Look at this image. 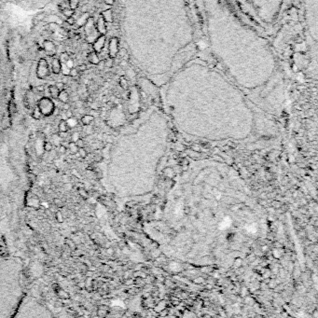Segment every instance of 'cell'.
I'll return each instance as SVG.
<instances>
[{"label": "cell", "instance_id": "obj_12", "mask_svg": "<svg viewBox=\"0 0 318 318\" xmlns=\"http://www.w3.org/2000/svg\"><path fill=\"white\" fill-rule=\"evenodd\" d=\"M94 120V117L91 114H86V115H83L80 118V122L82 125L84 126H89L91 125Z\"/></svg>", "mask_w": 318, "mask_h": 318}, {"label": "cell", "instance_id": "obj_17", "mask_svg": "<svg viewBox=\"0 0 318 318\" xmlns=\"http://www.w3.org/2000/svg\"><path fill=\"white\" fill-rule=\"evenodd\" d=\"M109 312V308L108 306H105V305H100L99 307H98V311H97V313L99 316H105L107 314V313Z\"/></svg>", "mask_w": 318, "mask_h": 318}, {"label": "cell", "instance_id": "obj_14", "mask_svg": "<svg viewBox=\"0 0 318 318\" xmlns=\"http://www.w3.org/2000/svg\"><path fill=\"white\" fill-rule=\"evenodd\" d=\"M48 91H49V94L51 98H53V99H57L60 91L58 90V88L55 85H50L48 87Z\"/></svg>", "mask_w": 318, "mask_h": 318}, {"label": "cell", "instance_id": "obj_5", "mask_svg": "<svg viewBox=\"0 0 318 318\" xmlns=\"http://www.w3.org/2000/svg\"><path fill=\"white\" fill-rule=\"evenodd\" d=\"M118 41L116 37H112L110 40H109V44H108V54L109 57L111 58H115L117 56V53L118 50Z\"/></svg>", "mask_w": 318, "mask_h": 318}, {"label": "cell", "instance_id": "obj_10", "mask_svg": "<svg viewBox=\"0 0 318 318\" xmlns=\"http://www.w3.org/2000/svg\"><path fill=\"white\" fill-rule=\"evenodd\" d=\"M87 60L88 62H89L90 63L92 64H94V65H97L98 63H100V58H99V55H98V53L95 52L94 50L91 51L88 53L87 55Z\"/></svg>", "mask_w": 318, "mask_h": 318}, {"label": "cell", "instance_id": "obj_19", "mask_svg": "<svg viewBox=\"0 0 318 318\" xmlns=\"http://www.w3.org/2000/svg\"><path fill=\"white\" fill-rule=\"evenodd\" d=\"M67 125H68L69 129L75 128L76 125H78V120H76V118L74 116H72L70 118H67Z\"/></svg>", "mask_w": 318, "mask_h": 318}, {"label": "cell", "instance_id": "obj_6", "mask_svg": "<svg viewBox=\"0 0 318 318\" xmlns=\"http://www.w3.org/2000/svg\"><path fill=\"white\" fill-rule=\"evenodd\" d=\"M90 17H91V16H90V14L88 13V12H83L80 16H79L78 19H76V20L75 21L74 26H75L76 29L83 27V26L85 25V24L87 23L88 19H89Z\"/></svg>", "mask_w": 318, "mask_h": 318}, {"label": "cell", "instance_id": "obj_21", "mask_svg": "<svg viewBox=\"0 0 318 318\" xmlns=\"http://www.w3.org/2000/svg\"><path fill=\"white\" fill-rule=\"evenodd\" d=\"M64 244L67 245L68 246V248L71 249V250H76V245L75 244L74 241L72 239H70V238H65L64 239Z\"/></svg>", "mask_w": 318, "mask_h": 318}, {"label": "cell", "instance_id": "obj_2", "mask_svg": "<svg viewBox=\"0 0 318 318\" xmlns=\"http://www.w3.org/2000/svg\"><path fill=\"white\" fill-rule=\"evenodd\" d=\"M37 76L40 80H46L50 76V65L45 58L38 60L37 65Z\"/></svg>", "mask_w": 318, "mask_h": 318}, {"label": "cell", "instance_id": "obj_27", "mask_svg": "<svg viewBox=\"0 0 318 318\" xmlns=\"http://www.w3.org/2000/svg\"><path fill=\"white\" fill-rule=\"evenodd\" d=\"M76 154H78V155H79L80 158H82V159H85V158H87V156H88L87 150H86L84 148H79V151H78V153H76Z\"/></svg>", "mask_w": 318, "mask_h": 318}, {"label": "cell", "instance_id": "obj_7", "mask_svg": "<svg viewBox=\"0 0 318 318\" xmlns=\"http://www.w3.org/2000/svg\"><path fill=\"white\" fill-rule=\"evenodd\" d=\"M95 24V29L98 32V34L100 35H105L106 33V24L105 21H104V19L102 17H99L97 20L96 23H94Z\"/></svg>", "mask_w": 318, "mask_h": 318}, {"label": "cell", "instance_id": "obj_37", "mask_svg": "<svg viewBox=\"0 0 318 318\" xmlns=\"http://www.w3.org/2000/svg\"><path fill=\"white\" fill-rule=\"evenodd\" d=\"M120 85H122L123 88H126V80L122 78V79H120Z\"/></svg>", "mask_w": 318, "mask_h": 318}, {"label": "cell", "instance_id": "obj_11", "mask_svg": "<svg viewBox=\"0 0 318 318\" xmlns=\"http://www.w3.org/2000/svg\"><path fill=\"white\" fill-rule=\"evenodd\" d=\"M101 17L104 19L105 23H112L113 21V13L111 9H105L101 12Z\"/></svg>", "mask_w": 318, "mask_h": 318}, {"label": "cell", "instance_id": "obj_18", "mask_svg": "<svg viewBox=\"0 0 318 318\" xmlns=\"http://www.w3.org/2000/svg\"><path fill=\"white\" fill-rule=\"evenodd\" d=\"M32 117H33V118H35V119H40L43 117V115H42V113L40 111V109H39V107L37 105H36L34 107V109H33Z\"/></svg>", "mask_w": 318, "mask_h": 318}, {"label": "cell", "instance_id": "obj_9", "mask_svg": "<svg viewBox=\"0 0 318 318\" xmlns=\"http://www.w3.org/2000/svg\"><path fill=\"white\" fill-rule=\"evenodd\" d=\"M54 287H55V288H53L54 292H55V294L58 296L61 300H67V299H69L70 295H69V293L67 291H65L64 289L61 288L58 284H54Z\"/></svg>", "mask_w": 318, "mask_h": 318}, {"label": "cell", "instance_id": "obj_20", "mask_svg": "<svg viewBox=\"0 0 318 318\" xmlns=\"http://www.w3.org/2000/svg\"><path fill=\"white\" fill-rule=\"evenodd\" d=\"M68 149L71 153H73V154H76V153H78L79 151V147L76 146V142H73V141H70L68 143Z\"/></svg>", "mask_w": 318, "mask_h": 318}, {"label": "cell", "instance_id": "obj_24", "mask_svg": "<svg viewBox=\"0 0 318 318\" xmlns=\"http://www.w3.org/2000/svg\"><path fill=\"white\" fill-rule=\"evenodd\" d=\"M78 192H79V194L80 195L81 198H83V199H88V198H89V193H88V191H87L85 189H83V188H79V189H78Z\"/></svg>", "mask_w": 318, "mask_h": 318}, {"label": "cell", "instance_id": "obj_33", "mask_svg": "<svg viewBox=\"0 0 318 318\" xmlns=\"http://www.w3.org/2000/svg\"><path fill=\"white\" fill-rule=\"evenodd\" d=\"M76 146L79 147V148H84V141H83V139H81V138H80L79 140H76Z\"/></svg>", "mask_w": 318, "mask_h": 318}, {"label": "cell", "instance_id": "obj_30", "mask_svg": "<svg viewBox=\"0 0 318 318\" xmlns=\"http://www.w3.org/2000/svg\"><path fill=\"white\" fill-rule=\"evenodd\" d=\"M80 138V134L79 133V131H74V133L71 135V141H73V142H76Z\"/></svg>", "mask_w": 318, "mask_h": 318}, {"label": "cell", "instance_id": "obj_3", "mask_svg": "<svg viewBox=\"0 0 318 318\" xmlns=\"http://www.w3.org/2000/svg\"><path fill=\"white\" fill-rule=\"evenodd\" d=\"M105 41H106V37L105 35H100L98 36L94 41L92 43V50L97 52V53H100L102 52L103 49L105 48Z\"/></svg>", "mask_w": 318, "mask_h": 318}, {"label": "cell", "instance_id": "obj_34", "mask_svg": "<svg viewBox=\"0 0 318 318\" xmlns=\"http://www.w3.org/2000/svg\"><path fill=\"white\" fill-rule=\"evenodd\" d=\"M76 68H78V70L80 71V72H84V71H86L87 70V65L86 64H80V65H78V67H76Z\"/></svg>", "mask_w": 318, "mask_h": 318}, {"label": "cell", "instance_id": "obj_15", "mask_svg": "<svg viewBox=\"0 0 318 318\" xmlns=\"http://www.w3.org/2000/svg\"><path fill=\"white\" fill-rule=\"evenodd\" d=\"M68 130H69V127H68V125H67V120L61 119L60 122H59V124H58V131H59V133H60V134H67V131H68Z\"/></svg>", "mask_w": 318, "mask_h": 318}, {"label": "cell", "instance_id": "obj_23", "mask_svg": "<svg viewBox=\"0 0 318 318\" xmlns=\"http://www.w3.org/2000/svg\"><path fill=\"white\" fill-rule=\"evenodd\" d=\"M59 60L61 61V63H67V61H69V60H70V56H69V54H68L67 52H62V53L60 54Z\"/></svg>", "mask_w": 318, "mask_h": 318}, {"label": "cell", "instance_id": "obj_36", "mask_svg": "<svg viewBox=\"0 0 318 318\" xmlns=\"http://www.w3.org/2000/svg\"><path fill=\"white\" fill-rule=\"evenodd\" d=\"M8 109H9V111L10 112H11V113H13V112H15V109H16V105L13 104V103H10V105H9V107H8Z\"/></svg>", "mask_w": 318, "mask_h": 318}, {"label": "cell", "instance_id": "obj_28", "mask_svg": "<svg viewBox=\"0 0 318 318\" xmlns=\"http://www.w3.org/2000/svg\"><path fill=\"white\" fill-rule=\"evenodd\" d=\"M79 74H80V71L78 70V68H76V67H72L70 69L69 76H71V78H76V76H79Z\"/></svg>", "mask_w": 318, "mask_h": 318}, {"label": "cell", "instance_id": "obj_35", "mask_svg": "<svg viewBox=\"0 0 318 318\" xmlns=\"http://www.w3.org/2000/svg\"><path fill=\"white\" fill-rule=\"evenodd\" d=\"M55 86L58 88L59 91L64 90V83H63V82H57V83L55 84Z\"/></svg>", "mask_w": 318, "mask_h": 318}, {"label": "cell", "instance_id": "obj_38", "mask_svg": "<svg viewBox=\"0 0 318 318\" xmlns=\"http://www.w3.org/2000/svg\"><path fill=\"white\" fill-rule=\"evenodd\" d=\"M114 1H115V0H105V3L106 5L111 6V5L114 4Z\"/></svg>", "mask_w": 318, "mask_h": 318}, {"label": "cell", "instance_id": "obj_22", "mask_svg": "<svg viewBox=\"0 0 318 318\" xmlns=\"http://www.w3.org/2000/svg\"><path fill=\"white\" fill-rule=\"evenodd\" d=\"M80 3V0H68V6L70 8L76 10V8H79Z\"/></svg>", "mask_w": 318, "mask_h": 318}, {"label": "cell", "instance_id": "obj_16", "mask_svg": "<svg viewBox=\"0 0 318 318\" xmlns=\"http://www.w3.org/2000/svg\"><path fill=\"white\" fill-rule=\"evenodd\" d=\"M61 11H62L63 15L65 18H70V17H73V16H74V14H75V11H76V10H74V9L70 8L69 7H67V8H62V9H61Z\"/></svg>", "mask_w": 318, "mask_h": 318}, {"label": "cell", "instance_id": "obj_1", "mask_svg": "<svg viewBox=\"0 0 318 318\" xmlns=\"http://www.w3.org/2000/svg\"><path fill=\"white\" fill-rule=\"evenodd\" d=\"M37 105L39 107L42 115L45 117H50L53 115L54 111H55V105H54L53 101L49 97L40 98Z\"/></svg>", "mask_w": 318, "mask_h": 318}, {"label": "cell", "instance_id": "obj_25", "mask_svg": "<svg viewBox=\"0 0 318 318\" xmlns=\"http://www.w3.org/2000/svg\"><path fill=\"white\" fill-rule=\"evenodd\" d=\"M52 148H53V145L50 143V142H49V141L44 142V144H43V149L45 150L46 152H50V151L52 150Z\"/></svg>", "mask_w": 318, "mask_h": 318}, {"label": "cell", "instance_id": "obj_31", "mask_svg": "<svg viewBox=\"0 0 318 318\" xmlns=\"http://www.w3.org/2000/svg\"><path fill=\"white\" fill-rule=\"evenodd\" d=\"M67 151V147H64L63 145H61V144L58 146V152L60 153V154H65Z\"/></svg>", "mask_w": 318, "mask_h": 318}, {"label": "cell", "instance_id": "obj_4", "mask_svg": "<svg viewBox=\"0 0 318 318\" xmlns=\"http://www.w3.org/2000/svg\"><path fill=\"white\" fill-rule=\"evenodd\" d=\"M42 48H43V50L46 52V54H48V55H50V56L55 55L56 52H57V47H56L55 44H54V42L51 40L47 39V40L44 41Z\"/></svg>", "mask_w": 318, "mask_h": 318}, {"label": "cell", "instance_id": "obj_13", "mask_svg": "<svg viewBox=\"0 0 318 318\" xmlns=\"http://www.w3.org/2000/svg\"><path fill=\"white\" fill-rule=\"evenodd\" d=\"M57 99L60 102H62L63 104H67L69 102V93L65 90H62V91H60V92L58 94Z\"/></svg>", "mask_w": 318, "mask_h": 318}, {"label": "cell", "instance_id": "obj_32", "mask_svg": "<svg viewBox=\"0 0 318 318\" xmlns=\"http://www.w3.org/2000/svg\"><path fill=\"white\" fill-rule=\"evenodd\" d=\"M55 218H56V220H57L58 222H60V223H62V222L63 221V215H62L61 212H56V214H55Z\"/></svg>", "mask_w": 318, "mask_h": 318}, {"label": "cell", "instance_id": "obj_8", "mask_svg": "<svg viewBox=\"0 0 318 318\" xmlns=\"http://www.w3.org/2000/svg\"><path fill=\"white\" fill-rule=\"evenodd\" d=\"M51 72L54 75H60L61 70H62V63L58 58H53L51 61V67H50Z\"/></svg>", "mask_w": 318, "mask_h": 318}, {"label": "cell", "instance_id": "obj_29", "mask_svg": "<svg viewBox=\"0 0 318 318\" xmlns=\"http://www.w3.org/2000/svg\"><path fill=\"white\" fill-rule=\"evenodd\" d=\"M104 63H105V67H106L108 68H111L113 67V58L109 57L108 59L105 60Z\"/></svg>", "mask_w": 318, "mask_h": 318}, {"label": "cell", "instance_id": "obj_26", "mask_svg": "<svg viewBox=\"0 0 318 318\" xmlns=\"http://www.w3.org/2000/svg\"><path fill=\"white\" fill-rule=\"evenodd\" d=\"M70 69H71V68L68 67L65 63H62V70H61V73H62L63 76H69Z\"/></svg>", "mask_w": 318, "mask_h": 318}]
</instances>
